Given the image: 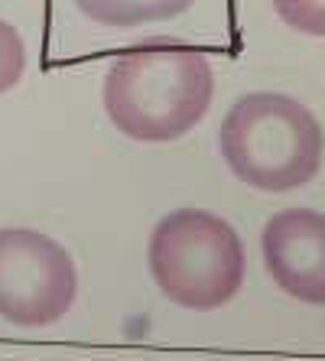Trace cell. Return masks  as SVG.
I'll return each mask as SVG.
<instances>
[{"label":"cell","instance_id":"obj_1","mask_svg":"<svg viewBox=\"0 0 325 361\" xmlns=\"http://www.w3.org/2000/svg\"><path fill=\"white\" fill-rule=\"evenodd\" d=\"M215 98L205 52L176 39H147L121 52L104 78V111L130 140L163 143L189 134Z\"/></svg>","mask_w":325,"mask_h":361},{"label":"cell","instance_id":"obj_2","mask_svg":"<svg viewBox=\"0 0 325 361\" xmlns=\"http://www.w3.org/2000/svg\"><path fill=\"white\" fill-rule=\"evenodd\" d=\"M218 140L234 176L264 192L306 185L319 173L325 153V134L316 114L276 92H250L234 101Z\"/></svg>","mask_w":325,"mask_h":361},{"label":"cell","instance_id":"obj_3","mask_svg":"<svg viewBox=\"0 0 325 361\" xmlns=\"http://www.w3.org/2000/svg\"><path fill=\"white\" fill-rule=\"evenodd\" d=\"M147 261L157 286L185 310H218L244 283L241 235L202 209H176L150 235Z\"/></svg>","mask_w":325,"mask_h":361},{"label":"cell","instance_id":"obj_4","mask_svg":"<svg viewBox=\"0 0 325 361\" xmlns=\"http://www.w3.org/2000/svg\"><path fill=\"white\" fill-rule=\"evenodd\" d=\"M78 274L72 254L33 228H0V319L52 326L72 310Z\"/></svg>","mask_w":325,"mask_h":361},{"label":"cell","instance_id":"obj_5","mask_svg":"<svg viewBox=\"0 0 325 361\" xmlns=\"http://www.w3.org/2000/svg\"><path fill=\"white\" fill-rule=\"evenodd\" d=\"M264 261L274 283L293 300L325 306V215L312 209H286L267 221Z\"/></svg>","mask_w":325,"mask_h":361},{"label":"cell","instance_id":"obj_6","mask_svg":"<svg viewBox=\"0 0 325 361\" xmlns=\"http://www.w3.org/2000/svg\"><path fill=\"white\" fill-rule=\"evenodd\" d=\"M195 0H75L88 20L101 26H117L130 30L140 23H157V20H173L192 7Z\"/></svg>","mask_w":325,"mask_h":361},{"label":"cell","instance_id":"obj_7","mask_svg":"<svg viewBox=\"0 0 325 361\" xmlns=\"http://www.w3.org/2000/svg\"><path fill=\"white\" fill-rule=\"evenodd\" d=\"M276 17L309 36H325V0H274Z\"/></svg>","mask_w":325,"mask_h":361},{"label":"cell","instance_id":"obj_8","mask_svg":"<svg viewBox=\"0 0 325 361\" xmlns=\"http://www.w3.org/2000/svg\"><path fill=\"white\" fill-rule=\"evenodd\" d=\"M23 68H26V49L17 26L0 20V94L10 92L23 78Z\"/></svg>","mask_w":325,"mask_h":361}]
</instances>
